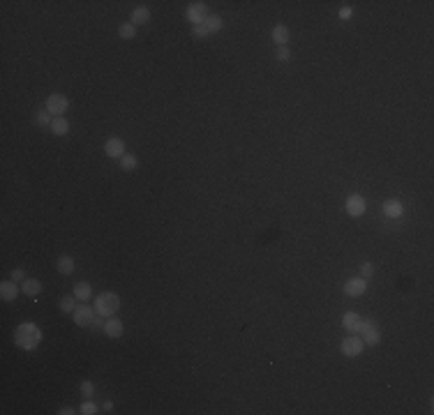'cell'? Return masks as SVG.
I'll return each instance as SVG.
<instances>
[{
  "instance_id": "13",
  "label": "cell",
  "mask_w": 434,
  "mask_h": 415,
  "mask_svg": "<svg viewBox=\"0 0 434 415\" xmlns=\"http://www.w3.org/2000/svg\"><path fill=\"white\" fill-rule=\"evenodd\" d=\"M402 212H404V208H402V201H397V198H390V201L383 203V215L390 217V219H397V217H402Z\"/></svg>"
},
{
  "instance_id": "27",
  "label": "cell",
  "mask_w": 434,
  "mask_h": 415,
  "mask_svg": "<svg viewBox=\"0 0 434 415\" xmlns=\"http://www.w3.org/2000/svg\"><path fill=\"white\" fill-rule=\"evenodd\" d=\"M81 395H83L86 399L93 397V395H95V385H93L90 380H83V383H81Z\"/></svg>"
},
{
  "instance_id": "17",
  "label": "cell",
  "mask_w": 434,
  "mask_h": 415,
  "mask_svg": "<svg viewBox=\"0 0 434 415\" xmlns=\"http://www.w3.org/2000/svg\"><path fill=\"white\" fill-rule=\"evenodd\" d=\"M21 291L26 293L28 298H35L42 293V282L39 279H26V282L21 284Z\"/></svg>"
},
{
  "instance_id": "19",
  "label": "cell",
  "mask_w": 434,
  "mask_h": 415,
  "mask_svg": "<svg viewBox=\"0 0 434 415\" xmlns=\"http://www.w3.org/2000/svg\"><path fill=\"white\" fill-rule=\"evenodd\" d=\"M51 132L56 136H65V134H70V123L65 120V118H54V123H51Z\"/></svg>"
},
{
  "instance_id": "23",
  "label": "cell",
  "mask_w": 434,
  "mask_h": 415,
  "mask_svg": "<svg viewBox=\"0 0 434 415\" xmlns=\"http://www.w3.org/2000/svg\"><path fill=\"white\" fill-rule=\"evenodd\" d=\"M136 164H139V159L134 157V155H130V152H125L123 157H120V166H123V171H134Z\"/></svg>"
},
{
  "instance_id": "7",
  "label": "cell",
  "mask_w": 434,
  "mask_h": 415,
  "mask_svg": "<svg viewBox=\"0 0 434 415\" xmlns=\"http://www.w3.org/2000/svg\"><path fill=\"white\" fill-rule=\"evenodd\" d=\"M206 12H208V9H206V2H189V7H187L185 14L194 26H199V23H204L206 17H208Z\"/></svg>"
},
{
  "instance_id": "8",
  "label": "cell",
  "mask_w": 434,
  "mask_h": 415,
  "mask_svg": "<svg viewBox=\"0 0 434 415\" xmlns=\"http://www.w3.org/2000/svg\"><path fill=\"white\" fill-rule=\"evenodd\" d=\"M365 208H367V203H365V198L360 194H354L346 198V215L360 217V215H365Z\"/></svg>"
},
{
  "instance_id": "10",
  "label": "cell",
  "mask_w": 434,
  "mask_h": 415,
  "mask_svg": "<svg viewBox=\"0 0 434 415\" xmlns=\"http://www.w3.org/2000/svg\"><path fill=\"white\" fill-rule=\"evenodd\" d=\"M104 152H107V157L120 159L125 155V141H123V139H118V136L109 139V141L104 143Z\"/></svg>"
},
{
  "instance_id": "21",
  "label": "cell",
  "mask_w": 434,
  "mask_h": 415,
  "mask_svg": "<svg viewBox=\"0 0 434 415\" xmlns=\"http://www.w3.org/2000/svg\"><path fill=\"white\" fill-rule=\"evenodd\" d=\"M58 307H60L62 314H74V309H76V298L74 295H65V298H60V302H58Z\"/></svg>"
},
{
  "instance_id": "33",
  "label": "cell",
  "mask_w": 434,
  "mask_h": 415,
  "mask_svg": "<svg viewBox=\"0 0 434 415\" xmlns=\"http://www.w3.org/2000/svg\"><path fill=\"white\" fill-rule=\"evenodd\" d=\"M74 413H76V411H74V408H67V406L58 411V415H74Z\"/></svg>"
},
{
  "instance_id": "1",
  "label": "cell",
  "mask_w": 434,
  "mask_h": 415,
  "mask_svg": "<svg viewBox=\"0 0 434 415\" xmlns=\"http://www.w3.org/2000/svg\"><path fill=\"white\" fill-rule=\"evenodd\" d=\"M14 344L21 351H35L37 346L42 344V327L35 323H21L14 330Z\"/></svg>"
},
{
  "instance_id": "15",
  "label": "cell",
  "mask_w": 434,
  "mask_h": 415,
  "mask_svg": "<svg viewBox=\"0 0 434 415\" xmlns=\"http://www.w3.org/2000/svg\"><path fill=\"white\" fill-rule=\"evenodd\" d=\"M148 21H151V9H148V7H134L132 9V21H130V23H132L134 28H136V26H146Z\"/></svg>"
},
{
  "instance_id": "34",
  "label": "cell",
  "mask_w": 434,
  "mask_h": 415,
  "mask_svg": "<svg viewBox=\"0 0 434 415\" xmlns=\"http://www.w3.org/2000/svg\"><path fill=\"white\" fill-rule=\"evenodd\" d=\"M102 318H104V316H102ZM102 318H97V316H95V321H93V325H90V327H104V323H102Z\"/></svg>"
},
{
  "instance_id": "16",
  "label": "cell",
  "mask_w": 434,
  "mask_h": 415,
  "mask_svg": "<svg viewBox=\"0 0 434 415\" xmlns=\"http://www.w3.org/2000/svg\"><path fill=\"white\" fill-rule=\"evenodd\" d=\"M289 39H291V30H289L286 26H282V23H280V26L273 28V42H275L277 46H286V42H289Z\"/></svg>"
},
{
  "instance_id": "25",
  "label": "cell",
  "mask_w": 434,
  "mask_h": 415,
  "mask_svg": "<svg viewBox=\"0 0 434 415\" xmlns=\"http://www.w3.org/2000/svg\"><path fill=\"white\" fill-rule=\"evenodd\" d=\"M51 123H54V118L49 111H39L35 115V125H39V127H51Z\"/></svg>"
},
{
  "instance_id": "32",
  "label": "cell",
  "mask_w": 434,
  "mask_h": 415,
  "mask_svg": "<svg viewBox=\"0 0 434 415\" xmlns=\"http://www.w3.org/2000/svg\"><path fill=\"white\" fill-rule=\"evenodd\" d=\"M351 14H354V9H351V7H342V9H340V18H342V21H349Z\"/></svg>"
},
{
  "instance_id": "29",
  "label": "cell",
  "mask_w": 434,
  "mask_h": 415,
  "mask_svg": "<svg viewBox=\"0 0 434 415\" xmlns=\"http://www.w3.org/2000/svg\"><path fill=\"white\" fill-rule=\"evenodd\" d=\"M192 35H194L196 39H201V37L208 35V30H206L204 23H199V26H192Z\"/></svg>"
},
{
  "instance_id": "3",
  "label": "cell",
  "mask_w": 434,
  "mask_h": 415,
  "mask_svg": "<svg viewBox=\"0 0 434 415\" xmlns=\"http://www.w3.org/2000/svg\"><path fill=\"white\" fill-rule=\"evenodd\" d=\"M74 323L79 327H90L93 325V321H95V307H90L88 302H83V305H79L76 309H74Z\"/></svg>"
},
{
  "instance_id": "4",
  "label": "cell",
  "mask_w": 434,
  "mask_h": 415,
  "mask_svg": "<svg viewBox=\"0 0 434 415\" xmlns=\"http://www.w3.org/2000/svg\"><path fill=\"white\" fill-rule=\"evenodd\" d=\"M360 339H363L365 346H377L381 342V332L379 327L374 325L372 321L363 318V327H360Z\"/></svg>"
},
{
  "instance_id": "26",
  "label": "cell",
  "mask_w": 434,
  "mask_h": 415,
  "mask_svg": "<svg viewBox=\"0 0 434 415\" xmlns=\"http://www.w3.org/2000/svg\"><path fill=\"white\" fill-rule=\"evenodd\" d=\"M275 58H277L280 62L291 60V49H289V46H280V49H277V53H275Z\"/></svg>"
},
{
  "instance_id": "22",
  "label": "cell",
  "mask_w": 434,
  "mask_h": 415,
  "mask_svg": "<svg viewBox=\"0 0 434 415\" xmlns=\"http://www.w3.org/2000/svg\"><path fill=\"white\" fill-rule=\"evenodd\" d=\"M204 26H206V30H208V35H210V33H220L224 23H222L220 17H206Z\"/></svg>"
},
{
  "instance_id": "2",
  "label": "cell",
  "mask_w": 434,
  "mask_h": 415,
  "mask_svg": "<svg viewBox=\"0 0 434 415\" xmlns=\"http://www.w3.org/2000/svg\"><path fill=\"white\" fill-rule=\"evenodd\" d=\"M118 309H120V298H118V293L104 291L95 298V311H97L99 316L109 318V316H113Z\"/></svg>"
},
{
  "instance_id": "6",
  "label": "cell",
  "mask_w": 434,
  "mask_h": 415,
  "mask_svg": "<svg viewBox=\"0 0 434 415\" xmlns=\"http://www.w3.org/2000/svg\"><path fill=\"white\" fill-rule=\"evenodd\" d=\"M340 348H342V353H344L346 358H356V355L363 353L365 344H363V339H360V337L351 335V337H344V342H342Z\"/></svg>"
},
{
  "instance_id": "14",
  "label": "cell",
  "mask_w": 434,
  "mask_h": 415,
  "mask_svg": "<svg viewBox=\"0 0 434 415\" xmlns=\"http://www.w3.org/2000/svg\"><path fill=\"white\" fill-rule=\"evenodd\" d=\"M17 295H19L17 282H2V284H0V298H2L5 302L17 300Z\"/></svg>"
},
{
  "instance_id": "5",
  "label": "cell",
  "mask_w": 434,
  "mask_h": 415,
  "mask_svg": "<svg viewBox=\"0 0 434 415\" xmlns=\"http://www.w3.org/2000/svg\"><path fill=\"white\" fill-rule=\"evenodd\" d=\"M70 108V99L65 97V95H51V97L46 99V111L56 118H60L65 111Z\"/></svg>"
},
{
  "instance_id": "30",
  "label": "cell",
  "mask_w": 434,
  "mask_h": 415,
  "mask_svg": "<svg viewBox=\"0 0 434 415\" xmlns=\"http://www.w3.org/2000/svg\"><path fill=\"white\" fill-rule=\"evenodd\" d=\"M360 272H363V277H365V279H367V282H370V277H372V274H374V265L365 261V263H363V268H360Z\"/></svg>"
},
{
  "instance_id": "20",
  "label": "cell",
  "mask_w": 434,
  "mask_h": 415,
  "mask_svg": "<svg viewBox=\"0 0 434 415\" xmlns=\"http://www.w3.org/2000/svg\"><path fill=\"white\" fill-rule=\"evenodd\" d=\"M56 268H58V272L60 274H72L74 272V258L72 256H60L56 261Z\"/></svg>"
},
{
  "instance_id": "18",
  "label": "cell",
  "mask_w": 434,
  "mask_h": 415,
  "mask_svg": "<svg viewBox=\"0 0 434 415\" xmlns=\"http://www.w3.org/2000/svg\"><path fill=\"white\" fill-rule=\"evenodd\" d=\"M74 298L76 300H90L93 298V289H90V284L88 282H79L76 286H74Z\"/></svg>"
},
{
  "instance_id": "12",
  "label": "cell",
  "mask_w": 434,
  "mask_h": 415,
  "mask_svg": "<svg viewBox=\"0 0 434 415\" xmlns=\"http://www.w3.org/2000/svg\"><path fill=\"white\" fill-rule=\"evenodd\" d=\"M342 325H344L349 332L358 335V332H360V327H363V318L358 316L356 311H346L344 316H342Z\"/></svg>"
},
{
  "instance_id": "35",
  "label": "cell",
  "mask_w": 434,
  "mask_h": 415,
  "mask_svg": "<svg viewBox=\"0 0 434 415\" xmlns=\"http://www.w3.org/2000/svg\"><path fill=\"white\" fill-rule=\"evenodd\" d=\"M104 411L111 413V411H113V401H104Z\"/></svg>"
},
{
  "instance_id": "31",
  "label": "cell",
  "mask_w": 434,
  "mask_h": 415,
  "mask_svg": "<svg viewBox=\"0 0 434 415\" xmlns=\"http://www.w3.org/2000/svg\"><path fill=\"white\" fill-rule=\"evenodd\" d=\"M12 282H26V272L21 268H14L12 270Z\"/></svg>"
},
{
  "instance_id": "28",
  "label": "cell",
  "mask_w": 434,
  "mask_h": 415,
  "mask_svg": "<svg viewBox=\"0 0 434 415\" xmlns=\"http://www.w3.org/2000/svg\"><path fill=\"white\" fill-rule=\"evenodd\" d=\"M79 413H83V415H95V413H97V406H95L93 401H83V404H81V408H79Z\"/></svg>"
},
{
  "instance_id": "9",
  "label": "cell",
  "mask_w": 434,
  "mask_h": 415,
  "mask_svg": "<svg viewBox=\"0 0 434 415\" xmlns=\"http://www.w3.org/2000/svg\"><path fill=\"white\" fill-rule=\"evenodd\" d=\"M367 291V279L365 277H354V279H349L344 284V293L346 295H351V298H358V295H363Z\"/></svg>"
},
{
  "instance_id": "24",
  "label": "cell",
  "mask_w": 434,
  "mask_h": 415,
  "mask_svg": "<svg viewBox=\"0 0 434 415\" xmlns=\"http://www.w3.org/2000/svg\"><path fill=\"white\" fill-rule=\"evenodd\" d=\"M118 35L123 37V39H134L136 28H134L132 23H120V26H118Z\"/></svg>"
},
{
  "instance_id": "11",
  "label": "cell",
  "mask_w": 434,
  "mask_h": 415,
  "mask_svg": "<svg viewBox=\"0 0 434 415\" xmlns=\"http://www.w3.org/2000/svg\"><path fill=\"white\" fill-rule=\"evenodd\" d=\"M104 335L107 337H111V339H118V337H123V330H125V325H123V321L120 318H111L109 316L107 321H104Z\"/></svg>"
}]
</instances>
